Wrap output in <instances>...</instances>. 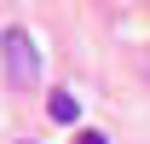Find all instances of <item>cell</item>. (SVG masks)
<instances>
[{"instance_id": "obj_1", "label": "cell", "mask_w": 150, "mask_h": 144, "mask_svg": "<svg viewBox=\"0 0 150 144\" xmlns=\"http://www.w3.org/2000/svg\"><path fill=\"white\" fill-rule=\"evenodd\" d=\"M0 64H6V81H12L18 92H29V87L40 81V52H35V40L23 35L18 23L0 29Z\"/></svg>"}, {"instance_id": "obj_2", "label": "cell", "mask_w": 150, "mask_h": 144, "mask_svg": "<svg viewBox=\"0 0 150 144\" xmlns=\"http://www.w3.org/2000/svg\"><path fill=\"white\" fill-rule=\"evenodd\" d=\"M46 115H52L58 127H75V121H81V104H75V92H64V87H58L52 98H46Z\"/></svg>"}, {"instance_id": "obj_3", "label": "cell", "mask_w": 150, "mask_h": 144, "mask_svg": "<svg viewBox=\"0 0 150 144\" xmlns=\"http://www.w3.org/2000/svg\"><path fill=\"white\" fill-rule=\"evenodd\" d=\"M69 144H110V138H104V133H75Z\"/></svg>"}]
</instances>
